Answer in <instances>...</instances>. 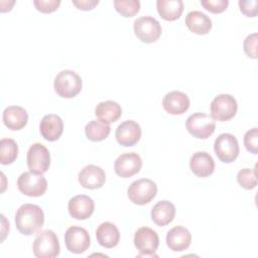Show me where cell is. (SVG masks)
<instances>
[{
	"mask_svg": "<svg viewBox=\"0 0 258 258\" xmlns=\"http://www.w3.org/2000/svg\"><path fill=\"white\" fill-rule=\"evenodd\" d=\"M44 223V214L41 208L34 204H24L15 214L17 230L25 236H30L39 231Z\"/></svg>",
	"mask_w": 258,
	"mask_h": 258,
	"instance_id": "obj_1",
	"label": "cell"
},
{
	"mask_svg": "<svg viewBox=\"0 0 258 258\" xmlns=\"http://www.w3.org/2000/svg\"><path fill=\"white\" fill-rule=\"evenodd\" d=\"M82 79L81 77L71 70H63L59 72L54 78L53 87L55 93L66 99L76 97L82 90Z\"/></svg>",
	"mask_w": 258,
	"mask_h": 258,
	"instance_id": "obj_2",
	"label": "cell"
},
{
	"mask_svg": "<svg viewBox=\"0 0 258 258\" xmlns=\"http://www.w3.org/2000/svg\"><path fill=\"white\" fill-rule=\"evenodd\" d=\"M33 254L37 258H54L59 254V242L56 234L51 230L40 232L32 245Z\"/></svg>",
	"mask_w": 258,
	"mask_h": 258,
	"instance_id": "obj_3",
	"label": "cell"
},
{
	"mask_svg": "<svg viewBox=\"0 0 258 258\" xmlns=\"http://www.w3.org/2000/svg\"><path fill=\"white\" fill-rule=\"evenodd\" d=\"M185 128L191 136L198 139H207L215 132L216 121L208 114L197 112L188 116Z\"/></svg>",
	"mask_w": 258,
	"mask_h": 258,
	"instance_id": "obj_4",
	"label": "cell"
},
{
	"mask_svg": "<svg viewBox=\"0 0 258 258\" xmlns=\"http://www.w3.org/2000/svg\"><path fill=\"white\" fill-rule=\"evenodd\" d=\"M157 194L156 183L149 178H140L133 181L128 189L127 196L129 200L139 206H143L151 202Z\"/></svg>",
	"mask_w": 258,
	"mask_h": 258,
	"instance_id": "obj_5",
	"label": "cell"
},
{
	"mask_svg": "<svg viewBox=\"0 0 258 258\" xmlns=\"http://www.w3.org/2000/svg\"><path fill=\"white\" fill-rule=\"evenodd\" d=\"M133 30L136 37L144 43L155 42L161 35L160 23L152 16H141L133 23Z\"/></svg>",
	"mask_w": 258,
	"mask_h": 258,
	"instance_id": "obj_6",
	"label": "cell"
},
{
	"mask_svg": "<svg viewBox=\"0 0 258 258\" xmlns=\"http://www.w3.org/2000/svg\"><path fill=\"white\" fill-rule=\"evenodd\" d=\"M210 110L214 120L224 122L232 119L236 115L238 104L232 95L220 94L212 101Z\"/></svg>",
	"mask_w": 258,
	"mask_h": 258,
	"instance_id": "obj_7",
	"label": "cell"
},
{
	"mask_svg": "<svg viewBox=\"0 0 258 258\" xmlns=\"http://www.w3.org/2000/svg\"><path fill=\"white\" fill-rule=\"evenodd\" d=\"M17 186L20 192L28 197H41L47 188V181L42 174L31 171L21 173L17 179Z\"/></svg>",
	"mask_w": 258,
	"mask_h": 258,
	"instance_id": "obj_8",
	"label": "cell"
},
{
	"mask_svg": "<svg viewBox=\"0 0 258 258\" xmlns=\"http://www.w3.org/2000/svg\"><path fill=\"white\" fill-rule=\"evenodd\" d=\"M214 150L221 161L231 163L238 157L240 149L238 140L233 134L222 133L215 140Z\"/></svg>",
	"mask_w": 258,
	"mask_h": 258,
	"instance_id": "obj_9",
	"label": "cell"
},
{
	"mask_svg": "<svg viewBox=\"0 0 258 258\" xmlns=\"http://www.w3.org/2000/svg\"><path fill=\"white\" fill-rule=\"evenodd\" d=\"M29 170L36 174H43L50 165V154L48 149L41 143L32 144L26 155Z\"/></svg>",
	"mask_w": 258,
	"mask_h": 258,
	"instance_id": "obj_10",
	"label": "cell"
},
{
	"mask_svg": "<svg viewBox=\"0 0 258 258\" xmlns=\"http://www.w3.org/2000/svg\"><path fill=\"white\" fill-rule=\"evenodd\" d=\"M133 241L139 252L138 256H154L159 245L157 233L148 227L139 228L134 234Z\"/></svg>",
	"mask_w": 258,
	"mask_h": 258,
	"instance_id": "obj_11",
	"label": "cell"
},
{
	"mask_svg": "<svg viewBox=\"0 0 258 258\" xmlns=\"http://www.w3.org/2000/svg\"><path fill=\"white\" fill-rule=\"evenodd\" d=\"M64 243L71 253L81 254L90 247L91 240L88 231L79 226H71L64 233Z\"/></svg>",
	"mask_w": 258,
	"mask_h": 258,
	"instance_id": "obj_12",
	"label": "cell"
},
{
	"mask_svg": "<svg viewBox=\"0 0 258 258\" xmlns=\"http://www.w3.org/2000/svg\"><path fill=\"white\" fill-rule=\"evenodd\" d=\"M142 159L135 152H126L119 155L114 163V169L117 175L127 178L140 171Z\"/></svg>",
	"mask_w": 258,
	"mask_h": 258,
	"instance_id": "obj_13",
	"label": "cell"
},
{
	"mask_svg": "<svg viewBox=\"0 0 258 258\" xmlns=\"http://www.w3.org/2000/svg\"><path fill=\"white\" fill-rule=\"evenodd\" d=\"M115 137L120 145L125 147L133 146L140 140L141 127L133 120H126L117 127Z\"/></svg>",
	"mask_w": 258,
	"mask_h": 258,
	"instance_id": "obj_14",
	"label": "cell"
},
{
	"mask_svg": "<svg viewBox=\"0 0 258 258\" xmlns=\"http://www.w3.org/2000/svg\"><path fill=\"white\" fill-rule=\"evenodd\" d=\"M68 210L74 219L87 220L94 213L95 203L89 196L78 195L69 201Z\"/></svg>",
	"mask_w": 258,
	"mask_h": 258,
	"instance_id": "obj_15",
	"label": "cell"
},
{
	"mask_svg": "<svg viewBox=\"0 0 258 258\" xmlns=\"http://www.w3.org/2000/svg\"><path fill=\"white\" fill-rule=\"evenodd\" d=\"M79 182L85 188L96 189L104 185L106 181L105 171L98 165L89 164L79 172Z\"/></svg>",
	"mask_w": 258,
	"mask_h": 258,
	"instance_id": "obj_16",
	"label": "cell"
},
{
	"mask_svg": "<svg viewBox=\"0 0 258 258\" xmlns=\"http://www.w3.org/2000/svg\"><path fill=\"white\" fill-rule=\"evenodd\" d=\"M162 106L171 115H181L189 108V98L183 92L171 91L163 97Z\"/></svg>",
	"mask_w": 258,
	"mask_h": 258,
	"instance_id": "obj_17",
	"label": "cell"
},
{
	"mask_svg": "<svg viewBox=\"0 0 258 258\" xmlns=\"http://www.w3.org/2000/svg\"><path fill=\"white\" fill-rule=\"evenodd\" d=\"M166 245L174 252H181L186 250L191 242V235L189 231L182 226H175L166 234Z\"/></svg>",
	"mask_w": 258,
	"mask_h": 258,
	"instance_id": "obj_18",
	"label": "cell"
},
{
	"mask_svg": "<svg viewBox=\"0 0 258 258\" xmlns=\"http://www.w3.org/2000/svg\"><path fill=\"white\" fill-rule=\"evenodd\" d=\"M189 167L195 175L199 177H207L213 174L215 170V161L208 152L198 151L191 155Z\"/></svg>",
	"mask_w": 258,
	"mask_h": 258,
	"instance_id": "obj_19",
	"label": "cell"
},
{
	"mask_svg": "<svg viewBox=\"0 0 258 258\" xmlns=\"http://www.w3.org/2000/svg\"><path fill=\"white\" fill-rule=\"evenodd\" d=\"M39 131L45 140L55 141L62 134L63 122L61 118L55 114L45 115L40 121Z\"/></svg>",
	"mask_w": 258,
	"mask_h": 258,
	"instance_id": "obj_20",
	"label": "cell"
},
{
	"mask_svg": "<svg viewBox=\"0 0 258 258\" xmlns=\"http://www.w3.org/2000/svg\"><path fill=\"white\" fill-rule=\"evenodd\" d=\"M2 119L8 129L17 131L24 128L27 124L28 114L26 110L20 106H8L3 111Z\"/></svg>",
	"mask_w": 258,
	"mask_h": 258,
	"instance_id": "obj_21",
	"label": "cell"
},
{
	"mask_svg": "<svg viewBox=\"0 0 258 258\" xmlns=\"http://www.w3.org/2000/svg\"><path fill=\"white\" fill-rule=\"evenodd\" d=\"M184 22L191 32L199 35L207 34L212 28L211 18L207 14L199 10L188 12L185 16Z\"/></svg>",
	"mask_w": 258,
	"mask_h": 258,
	"instance_id": "obj_22",
	"label": "cell"
},
{
	"mask_svg": "<svg viewBox=\"0 0 258 258\" xmlns=\"http://www.w3.org/2000/svg\"><path fill=\"white\" fill-rule=\"evenodd\" d=\"M96 238L101 246L110 249L118 245L120 241V232L113 223L104 222L97 228Z\"/></svg>",
	"mask_w": 258,
	"mask_h": 258,
	"instance_id": "obj_23",
	"label": "cell"
},
{
	"mask_svg": "<svg viewBox=\"0 0 258 258\" xmlns=\"http://www.w3.org/2000/svg\"><path fill=\"white\" fill-rule=\"evenodd\" d=\"M95 115L99 121L105 124H111L121 117L122 109L115 101H103L96 106Z\"/></svg>",
	"mask_w": 258,
	"mask_h": 258,
	"instance_id": "obj_24",
	"label": "cell"
},
{
	"mask_svg": "<svg viewBox=\"0 0 258 258\" xmlns=\"http://www.w3.org/2000/svg\"><path fill=\"white\" fill-rule=\"evenodd\" d=\"M175 216V207L169 201L157 202L151 210L152 221L160 227L166 226L172 222Z\"/></svg>",
	"mask_w": 258,
	"mask_h": 258,
	"instance_id": "obj_25",
	"label": "cell"
},
{
	"mask_svg": "<svg viewBox=\"0 0 258 258\" xmlns=\"http://www.w3.org/2000/svg\"><path fill=\"white\" fill-rule=\"evenodd\" d=\"M156 8L161 18L167 21H174L182 14L183 2L181 0H157Z\"/></svg>",
	"mask_w": 258,
	"mask_h": 258,
	"instance_id": "obj_26",
	"label": "cell"
},
{
	"mask_svg": "<svg viewBox=\"0 0 258 258\" xmlns=\"http://www.w3.org/2000/svg\"><path fill=\"white\" fill-rule=\"evenodd\" d=\"M111 127L109 124H105L101 121L92 120L85 127V133L89 140L97 142L102 141L110 134Z\"/></svg>",
	"mask_w": 258,
	"mask_h": 258,
	"instance_id": "obj_27",
	"label": "cell"
},
{
	"mask_svg": "<svg viewBox=\"0 0 258 258\" xmlns=\"http://www.w3.org/2000/svg\"><path fill=\"white\" fill-rule=\"evenodd\" d=\"M18 155V145L11 138H2L0 141V162L3 165L11 164Z\"/></svg>",
	"mask_w": 258,
	"mask_h": 258,
	"instance_id": "obj_28",
	"label": "cell"
},
{
	"mask_svg": "<svg viewBox=\"0 0 258 258\" xmlns=\"http://www.w3.org/2000/svg\"><path fill=\"white\" fill-rule=\"evenodd\" d=\"M114 7L123 17H132L140 10V2L138 0H115Z\"/></svg>",
	"mask_w": 258,
	"mask_h": 258,
	"instance_id": "obj_29",
	"label": "cell"
},
{
	"mask_svg": "<svg viewBox=\"0 0 258 258\" xmlns=\"http://www.w3.org/2000/svg\"><path fill=\"white\" fill-rule=\"evenodd\" d=\"M238 183L245 189H252L257 185V169L243 168L237 173Z\"/></svg>",
	"mask_w": 258,
	"mask_h": 258,
	"instance_id": "obj_30",
	"label": "cell"
},
{
	"mask_svg": "<svg viewBox=\"0 0 258 258\" xmlns=\"http://www.w3.org/2000/svg\"><path fill=\"white\" fill-rule=\"evenodd\" d=\"M244 145L250 153L257 154V152H258V129L256 127L248 130L245 133Z\"/></svg>",
	"mask_w": 258,
	"mask_h": 258,
	"instance_id": "obj_31",
	"label": "cell"
},
{
	"mask_svg": "<svg viewBox=\"0 0 258 258\" xmlns=\"http://www.w3.org/2000/svg\"><path fill=\"white\" fill-rule=\"evenodd\" d=\"M202 6L212 13H222L224 12L228 5V0H202Z\"/></svg>",
	"mask_w": 258,
	"mask_h": 258,
	"instance_id": "obj_32",
	"label": "cell"
},
{
	"mask_svg": "<svg viewBox=\"0 0 258 258\" xmlns=\"http://www.w3.org/2000/svg\"><path fill=\"white\" fill-rule=\"evenodd\" d=\"M243 48L248 57L257 58V33L249 34L245 38Z\"/></svg>",
	"mask_w": 258,
	"mask_h": 258,
	"instance_id": "obj_33",
	"label": "cell"
},
{
	"mask_svg": "<svg viewBox=\"0 0 258 258\" xmlns=\"http://www.w3.org/2000/svg\"><path fill=\"white\" fill-rule=\"evenodd\" d=\"M35 8L42 13H51L55 11L60 5L59 0H34Z\"/></svg>",
	"mask_w": 258,
	"mask_h": 258,
	"instance_id": "obj_34",
	"label": "cell"
},
{
	"mask_svg": "<svg viewBox=\"0 0 258 258\" xmlns=\"http://www.w3.org/2000/svg\"><path fill=\"white\" fill-rule=\"evenodd\" d=\"M239 7L243 14L248 17L257 15V1L256 0H240Z\"/></svg>",
	"mask_w": 258,
	"mask_h": 258,
	"instance_id": "obj_35",
	"label": "cell"
},
{
	"mask_svg": "<svg viewBox=\"0 0 258 258\" xmlns=\"http://www.w3.org/2000/svg\"><path fill=\"white\" fill-rule=\"evenodd\" d=\"M73 4L80 10L89 11L99 4V0H74Z\"/></svg>",
	"mask_w": 258,
	"mask_h": 258,
	"instance_id": "obj_36",
	"label": "cell"
}]
</instances>
